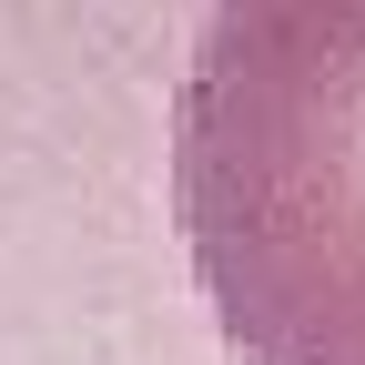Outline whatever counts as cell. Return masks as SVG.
<instances>
[{
	"label": "cell",
	"instance_id": "cell-1",
	"mask_svg": "<svg viewBox=\"0 0 365 365\" xmlns=\"http://www.w3.org/2000/svg\"><path fill=\"white\" fill-rule=\"evenodd\" d=\"M173 203L244 365H365V0H234L193 31Z\"/></svg>",
	"mask_w": 365,
	"mask_h": 365
}]
</instances>
